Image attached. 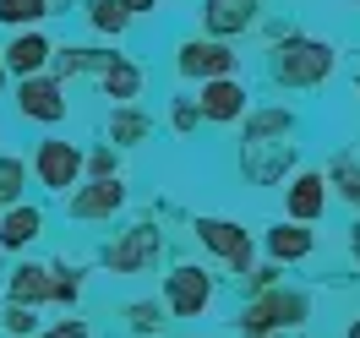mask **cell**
<instances>
[{
	"label": "cell",
	"instance_id": "6da1fadb",
	"mask_svg": "<svg viewBox=\"0 0 360 338\" xmlns=\"http://www.w3.org/2000/svg\"><path fill=\"white\" fill-rule=\"evenodd\" d=\"M268 77L284 93H316L338 77V49L316 33H284L268 49Z\"/></svg>",
	"mask_w": 360,
	"mask_h": 338
},
{
	"label": "cell",
	"instance_id": "7a4b0ae2",
	"mask_svg": "<svg viewBox=\"0 0 360 338\" xmlns=\"http://www.w3.org/2000/svg\"><path fill=\"white\" fill-rule=\"evenodd\" d=\"M306 322H311V294H306V290H290V284H278V290L246 300L240 316H235V327H257V333H273V338L306 333Z\"/></svg>",
	"mask_w": 360,
	"mask_h": 338
},
{
	"label": "cell",
	"instance_id": "3957f363",
	"mask_svg": "<svg viewBox=\"0 0 360 338\" xmlns=\"http://www.w3.org/2000/svg\"><path fill=\"white\" fill-rule=\"evenodd\" d=\"M164 251H169V235L142 219V224H126L110 246H104V268H110L115 278H142V273H153L158 262H164Z\"/></svg>",
	"mask_w": 360,
	"mask_h": 338
},
{
	"label": "cell",
	"instance_id": "277c9868",
	"mask_svg": "<svg viewBox=\"0 0 360 338\" xmlns=\"http://www.w3.org/2000/svg\"><path fill=\"white\" fill-rule=\"evenodd\" d=\"M213 300H219V278L202 262H175V268L164 273V290H158L164 316H207Z\"/></svg>",
	"mask_w": 360,
	"mask_h": 338
},
{
	"label": "cell",
	"instance_id": "5b68a950",
	"mask_svg": "<svg viewBox=\"0 0 360 338\" xmlns=\"http://www.w3.org/2000/svg\"><path fill=\"white\" fill-rule=\"evenodd\" d=\"M175 77L186 82H219V77H240V49L224 44V39H207V33H191L175 44Z\"/></svg>",
	"mask_w": 360,
	"mask_h": 338
},
{
	"label": "cell",
	"instance_id": "8992f818",
	"mask_svg": "<svg viewBox=\"0 0 360 338\" xmlns=\"http://www.w3.org/2000/svg\"><path fill=\"white\" fill-rule=\"evenodd\" d=\"M191 235H197V246H202L207 256H219L229 273H240V278H246V273L257 268V240H251L246 224L202 213V219H191Z\"/></svg>",
	"mask_w": 360,
	"mask_h": 338
},
{
	"label": "cell",
	"instance_id": "52a82bcc",
	"mask_svg": "<svg viewBox=\"0 0 360 338\" xmlns=\"http://www.w3.org/2000/svg\"><path fill=\"white\" fill-rule=\"evenodd\" d=\"M82 164H88V153L77 148V142H66V136H44L39 148H33V175H39V186L44 191H77L82 186Z\"/></svg>",
	"mask_w": 360,
	"mask_h": 338
},
{
	"label": "cell",
	"instance_id": "ba28073f",
	"mask_svg": "<svg viewBox=\"0 0 360 338\" xmlns=\"http://www.w3.org/2000/svg\"><path fill=\"white\" fill-rule=\"evenodd\" d=\"M197 98V115H202V126H240L251 110V93L240 77H219V82H202V88L191 93Z\"/></svg>",
	"mask_w": 360,
	"mask_h": 338
},
{
	"label": "cell",
	"instance_id": "9c48e42d",
	"mask_svg": "<svg viewBox=\"0 0 360 338\" xmlns=\"http://www.w3.org/2000/svg\"><path fill=\"white\" fill-rule=\"evenodd\" d=\"M328 197H333V191H328V175H322V169H295L290 181H284V219L311 229L316 219L328 213Z\"/></svg>",
	"mask_w": 360,
	"mask_h": 338
},
{
	"label": "cell",
	"instance_id": "30bf717a",
	"mask_svg": "<svg viewBox=\"0 0 360 338\" xmlns=\"http://www.w3.org/2000/svg\"><path fill=\"white\" fill-rule=\"evenodd\" d=\"M126 202H131L126 181H82L66 197V213H71V219H82V224H104V219H115Z\"/></svg>",
	"mask_w": 360,
	"mask_h": 338
},
{
	"label": "cell",
	"instance_id": "8fae6325",
	"mask_svg": "<svg viewBox=\"0 0 360 338\" xmlns=\"http://www.w3.org/2000/svg\"><path fill=\"white\" fill-rule=\"evenodd\" d=\"M202 33L207 39H224V44H235L240 33H251V27L262 22V0H202Z\"/></svg>",
	"mask_w": 360,
	"mask_h": 338
},
{
	"label": "cell",
	"instance_id": "7c38bea8",
	"mask_svg": "<svg viewBox=\"0 0 360 338\" xmlns=\"http://www.w3.org/2000/svg\"><path fill=\"white\" fill-rule=\"evenodd\" d=\"M17 110L27 115V120H39V126H60L71 110L66 98V82H55V77H27V82H17Z\"/></svg>",
	"mask_w": 360,
	"mask_h": 338
},
{
	"label": "cell",
	"instance_id": "4fadbf2b",
	"mask_svg": "<svg viewBox=\"0 0 360 338\" xmlns=\"http://www.w3.org/2000/svg\"><path fill=\"white\" fill-rule=\"evenodd\" d=\"M290 136H295L290 104H251L240 120V148H284Z\"/></svg>",
	"mask_w": 360,
	"mask_h": 338
},
{
	"label": "cell",
	"instance_id": "5bb4252c",
	"mask_svg": "<svg viewBox=\"0 0 360 338\" xmlns=\"http://www.w3.org/2000/svg\"><path fill=\"white\" fill-rule=\"evenodd\" d=\"M262 251H268V262H278V268L311 262V256H316V229L290 224V219H278V224H268V229H262Z\"/></svg>",
	"mask_w": 360,
	"mask_h": 338
},
{
	"label": "cell",
	"instance_id": "9a60e30c",
	"mask_svg": "<svg viewBox=\"0 0 360 338\" xmlns=\"http://www.w3.org/2000/svg\"><path fill=\"white\" fill-rule=\"evenodd\" d=\"M240 175L251 186H284L295 175V142H284V148H240Z\"/></svg>",
	"mask_w": 360,
	"mask_h": 338
},
{
	"label": "cell",
	"instance_id": "2e32d148",
	"mask_svg": "<svg viewBox=\"0 0 360 338\" xmlns=\"http://www.w3.org/2000/svg\"><path fill=\"white\" fill-rule=\"evenodd\" d=\"M0 60H6V77H11V71H17V77H44V66L49 60H55V44H49L44 33H39V27H33V33H17V39H11V44L0 49Z\"/></svg>",
	"mask_w": 360,
	"mask_h": 338
},
{
	"label": "cell",
	"instance_id": "e0dca14e",
	"mask_svg": "<svg viewBox=\"0 0 360 338\" xmlns=\"http://www.w3.org/2000/svg\"><path fill=\"white\" fill-rule=\"evenodd\" d=\"M98 88H104L110 104H136L142 88H148V71L136 66L131 55H110V66L98 71Z\"/></svg>",
	"mask_w": 360,
	"mask_h": 338
},
{
	"label": "cell",
	"instance_id": "ac0fdd59",
	"mask_svg": "<svg viewBox=\"0 0 360 338\" xmlns=\"http://www.w3.org/2000/svg\"><path fill=\"white\" fill-rule=\"evenodd\" d=\"M153 136V115L142 104H110V120H104V142L110 148H142Z\"/></svg>",
	"mask_w": 360,
	"mask_h": 338
},
{
	"label": "cell",
	"instance_id": "d6986e66",
	"mask_svg": "<svg viewBox=\"0 0 360 338\" xmlns=\"http://www.w3.org/2000/svg\"><path fill=\"white\" fill-rule=\"evenodd\" d=\"M39 235H44V213H39V207L17 202V207H6V213H0V246H6V251L33 246Z\"/></svg>",
	"mask_w": 360,
	"mask_h": 338
},
{
	"label": "cell",
	"instance_id": "ffe728a7",
	"mask_svg": "<svg viewBox=\"0 0 360 338\" xmlns=\"http://www.w3.org/2000/svg\"><path fill=\"white\" fill-rule=\"evenodd\" d=\"M115 49H88V44H71V49H55V82H71V77H98L110 66Z\"/></svg>",
	"mask_w": 360,
	"mask_h": 338
},
{
	"label": "cell",
	"instance_id": "44dd1931",
	"mask_svg": "<svg viewBox=\"0 0 360 338\" xmlns=\"http://www.w3.org/2000/svg\"><path fill=\"white\" fill-rule=\"evenodd\" d=\"M322 175H328V191L344 207H355V219H360V153H338Z\"/></svg>",
	"mask_w": 360,
	"mask_h": 338
},
{
	"label": "cell",
	"instance_id": "7402d4cb",
	"mask_svg": "<svg viewBox=\"0 0 360 338\" xmlns=\"http://www.w3.org/2000/svg\"><path fill=\"white\" fill-rule=\"evenodd\" d=\"M11 306H27V311L49 306V268H39V262H22V268L11 273Z\"/></svg>",
	"mask_w": 360,
	"mask_h": 338
},
{
	"label": "cell",
	"instance_id": "603a6c76",
	"mask_svg": "<svg viewBox=\"0 0 360 338\" xmlns=\"http://www.w3.org/2000/svg\"><path fill=\"white\" fill-rule=\"evenodd\" d=\"M44 17H49V0H0V22L17 27V33H33Z\"/></svg>",
	"mask_w": 360,
	"mask_h": 338
},
{
	"label": "cell",
	"instance_id": "cb8c5ba5",
	"mask_svg": "<svg viewBox=\"0 0 360 338\" xmlns=\"http://www.w3.org/2000/svg\"><path fill=\"white\" fill-rule=\"evenodd\" d=\"M88 27L104 33V39H120V33L131 27V17L120 11V0H88Z\"/></svg>",
	"mask_w": 360,
	"mask_h": 338
},
{
	"label": "cell",
	"instance_id": "d4e9b609",
	"mask_svg": "<svg viewBox=\"0 0 360 338\" xmlns=\"http://www.w3.org/2000/svg\"><path fill=\"white\" fill-rule=\"evenodd\" d=\"M164 322H169V316H164V306H158V300H131V306H126V327H131L136 338L164 333Z\"/></svg>",
	"mask_w": 360,
	"mask_h": 338
},
{
	"label": "cell",
	"instance_id": "484cf974",
	"mask_svg": "<svg viewBox=\"0 0 360 338\" xmlns=\"http://www.w3.org/2000/svg\"><path fill=\"white\" fill-rule=\"evenodd\" d=\"M164 120H169V131H175V136H197V131H202V115H197V98H191V93H175Z\"/></svg>",
	"mask_w": 360,
	"mask_h": 338
},
{
	"label": "cell",
	"instance_id": "4316f807",
	"mask_svg": "<svg viewBox=\"0 0 360 338\" xmlns=\"http://www.w3.org/2000/svg\"><path fill=\"white\" fill-rule=\"evenodd\" d=\"M77 300H82V273L49 268V306H77Z\"/></svg>",
	"mask_w": 360,
	"mask_h": 338
},
{
	"label": "cell",
	"instance_id": "83f0119b",
	"mask_svg": "<svg viewBox=\"0 0 360 338\" xmlns=\"http://www.w3.org/2000/svg\"><path fill=\"white\" fill-rule=\"evenodd\" d=\"M82 181H120V158H115L110 142L88 153V164H82Z\"/></svg>",
	"mask_w": 360,
	"mask_h": 338
},
{
	"label": "cell",
	"instance_id": "f1b7e54d",
	"mask_svg": "<svg viewBox=\"0 0 360 338\" xmlns=\"http://www.w3.org/2000/svg\"><path fill=\"white\" fill-rule=\"evenodd\" d=\"M240 284H246V300H257V294H268V290H278V284H284V268H278V262H257Z\"/></svg>",
	"mask_w": 360,
	"mask_h": 338
},
{
	"label": "cell",
	"instance_id": "f546056e",
	"mask_svg": "<svg viewBox=\"0 0 360 338\" xmlns=\"http://www.w3.org/2000/svg\"><path fill=\"white\" fill-rule=\"evenodd\" d=\"M22 181H27V164H22V158H0V202L17 207V197H22Z\"/></svg>",
	"mask_w": 360,
	"mask_h": 338
},
{
	"label": "cell",
	"instance_id": "4dcf8cb0",
	"mask_svg": "<svg viewBox=\"0 0 360 338\" xmlns=\"http://www.w3.org/2000/svg\"><path fill=\"white\" fill-rule=\"evenodd\" d=\"M11 338H39V316L27 311V306H6V322H0Z\"/></svg>",
	"mask_w": 360,
	"mask_h": 338
},
{
	"label": "cell",
	"instance_id": "1f68e13d",
	"mask_svg": "<svg viewBox=\"0 0 360 338\" xmlns=\"http://www.w3.org/2000/svg\"><path fill=\"white\" fill-rule=\"evenodd\" d=\"M39 338H93V327L82 322V316H66V322H55V327L39 333Z\"/></svg>",
	"mask_w": 360,
	"mask_h": 338
},
{
	"label": "cell",
	"instance_id": "d6a6232c",
	"mask_svg": "<svg viewBox=\"0 0 360 338\" xmlns=\"http://www.w3.org/2000/svg\"><path fill=\"white\" fill-rule=\"evenodd\" d=\"M120 11H126V17H148V11H158V0H120Z\"/></svg>",
	"mask_w": 360,
	"mask_h": 338
},
{
	"label": "cell",
	"instance_id": "836d02e7",
	"mask_svg": "<svg viewBox=\"0 0 360 338\" xmlns=\"http://www.w3.org/2000/svg\"><path fill=\"white\" fill-rule=\"evenodd\" d=\"M349 256H355V273H360V219L349 224Z\"/></svg>",
	"mask_w": 360,
	"mask_h": 338
},
{
	"label": "cell",
	"instance_id": "e575fe53",
	"mask_svg": "<svg viewBox=\"0 0 360 338\" xmlns=\"http://www.w3.org/2000/svg\"><path fill=\"white\" fill-rule=\"evenodd\" d=\"M344 338H360V316H355V322H349V327H344Z\"/></svg>",
	"mask_w": 360,
	"mask_h": 338
},
{
	"label": "cell",
	"instance_id": "d590c367",
	"mask_svg": "<svg viewBox=\"0 0 360 338\" xmlns=\"http://www.w3.org/2000/svg\"><path fill=\"white\" fill-rule=\"evenodd\" d=\"M240 338H273V333H257V327H240Z\"/></svg>",
	"mask_w": 360,
	"mask_h": 338
},
{
	"label": "cell",
	"instance_id": "8d00e7d4",
	"mask_svg": "<svg viewBox=\"0 0 360 338\" xmlns=\"http://www.w3.org/2000/svg\"><path fill=\"white\" fill-rule=\"evenodd\" d=\"M0 88H6V60H0Z\"/></svg>",
	"mask_w": 360,
	"mask_h": 338
},
{
	"label": "cell",
	"instance_id": "74e56055",
	"mask_svg": "<svg viewBox=\"0 0 360 338\" xmlns=\"http://www.w3.org/2000/svg\"><path fill=\"white\" fill-rule=\"evenodd\" d=\"M355 98H360V71H355Z\"/></svg>",
	"mask_w": 360,
	"mask_h": 338
},
{
	"label": "cell",
	"instance_id": "f35d334b",
	"mask_svg": "<svg viewBox=\"0 0 360 338\" xmlns=\"http://www.w3.org/2000/svg\"><path fill=\"white\" fill-rule=\"evenodd\" d=\"M355 6H360V0H355Z\"/></svg>",
	"mask_w": 360,
	"mask_h": 338
},
{
	"label": "cell",
	"instance_id": "ab89813d",
	"mask_svg": "<svg viewBox=\"0 0 360 338\" xmlns=\"http://www.w3.org/2000/svg\"><path fill=\"white\" fill-rule=\"evenodd\" d=\"M191 338H197V333H191Z\"/></svg>",
	"mask_w": 360,
	"mask_h": 338
}]
</instances>
